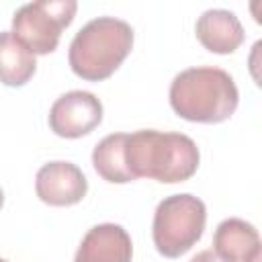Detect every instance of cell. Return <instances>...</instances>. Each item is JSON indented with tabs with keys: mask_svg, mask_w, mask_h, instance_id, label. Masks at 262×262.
Segmentation results:
<instances>
[{
	"mask_svg": "<svg viewBox=\"0 0 262 262\" xmlns=\"http://www.w3.org/2000/svg\"><path fill=\"white\" fill-rule=\"evenodd\" d=\"M201 162L196 143L182 133L141 129L125 139V164L131 176L164 184L188 180Z\"/></svg>",
	"mask_w": 262,
	"mask_h": 262,
	"instance_id": "1",
	"label": "cell"
},
{
	"mask_svg": "<svg viewBox=\"0 0 262 262\" xmlns=\"http://www.w3.org/2000/svg\"><path fill=\"white\" fill-rule=\"evenodd\" d=\"M172 111L190 123H223L239 102L233 78L221 68H188L170 84Z\"/></svg>",
	"mask_w": 262,
	"mask_h": 262,
	"instance_id": "2",
	"label": "cell"
},
{
	"mask_svg": "<svg viewBox=\"0 0 262 262\" xmlns=\"http://www.w3.org/2000/svg\"><path fill=\"white\" fill-rule=\"evenodd\" d=\"M133 49V29L115 16H98L86 23L70 43L72 72L88 82L111 78Z\"/></svg>",
	"mask_w": 262,
	"mask_h": 262,
	"instance_id": "3",
	"label": "cell"
},
{
	"mask_svg": "<svg viewBox=\"0 0 262 262\" xmlns=\"http://www.w3.org/2000/svg\"><path fill=\"white\" fill-rule=\"evenodd\" d=\"M205 223L207 207L199 196L188 192L166 196L154 213V246L164 258H180L201 239Z\"/></svg>",
	"mask_w": 262,
	"mask_h": 262,
	"instance_id": "4",
	"label": "cell"
},
{
	"mask_svg": "<svg viewBox=\"0 0 262 262\" xmlns=\"http://www.w3.org/2000/svg\"><path fill=\"white\" fill-rule=\"evenodd\" d=\"M74 0H39L23 4L12 16V35L33 53L47 55L57 49L61 31L76 16Z\"/></svg>",
	"mask_w": 262,
	"mask_h": 262,
	"instance_id": "5",
	"label": "cell"
},
{
	"mask_svg": "<svg viewBox=\"0 0 262 262\" xmlns=\"http://www.w3.org/2000/svg\"><path fill=\"white\" fill-rule=\"evenodd\" d=\"M102 121V102L86 90L61 94L49 111V127L55 135L78 139L94 131Z\"/></svg>",
	"mask_w": 262,
	"mask_h": 262,
	"instance_id": "6",
	"label": "cell"
},
{
	"mask_svg": "<svg viewBox=\"0 0 262 262\" xmlns=\"http://www.w3.org/2000/svg\"><path fill=\"white\" fill-rule=\"evenodd\" d=\"M35 192L45 205L70 207L86 196L88 180L72 162H49L35 176Z\"/></svg>",
	"mask_w": 262,
	"mask_h": 262,
	"instance_id": "7",
	"label": "cell"
},
{
	"mask_svg": "<svg viewBox=\"0 0 262 262\" xmlns=\"http://www.w3.org/2000/svg\"><path fill=\"white\" fill-rule=\"evenodd\" d=\"M133 244L127 229L117 223H100L86 231L74 262H131Z\"/></svg>",
	"mask_w": 262,
	"mask_h": 262,
	"instance_id": "8",
	"label": "cell"
},
{
	"mask_svg": "<svg viewBox=\"0 0 262 262\" xmlns=\"http://www.w3.org/2000/svg\"><path fill=\"white\" fill-rule=\"evenodd\" d=\"M194 33L199 43L207 51L219 53V55L233 53L244 43V37H246L239 18L233 12L223 8L205 10L196 20Z\"/></svg>",
	"mask_w": 262,
	"mask_h": 262,
	"instance_id": "9",
	"label": "cell"
},
{
	"mask_svg": "<svg viewBox=\"0 0 262 262\" xmlns=\"http://www.w3.org/2000/svg\"><path fill=\"white\" fill-rule=\"evenodd\" d=\"M213 252L225 262H252L262 256L258 229L244 219L229 217L213 233Z\"/></svg>",
	"mask_w": 262,
	"mask_h": 262,
	"instance_id": "10",
	"label": "cell"
},
{
	"mask_svg": "<svg viewBox=\"0 0 262 262\" xmlns=\"http://www.w3.org/2000/svg\"><path fill=\"white\" fill-rule=\"evenodd\" d=\"M37 70L35 55L12 35V31L0 33V82L4 86H25Z\"/></svg>",
	"mask_w": 262,
	"mask_h": 262,
	"instance_id": "11",
	"label": "cell"
},
{
	"mask_svg": "<svg viewBox=\"0 0 262 262\" xmlns=\"http://www.w3.org/2000/svg\"><path fill=\"white\" fill-rule=\"evenodd\" d=\"M125 139L127 133H111L100 139L92 151V166L106 182L127 184L135 180L125 164Z\"/></svg>",
	"mask_w": 262,
	"mask_h": 262,
	"instance_id": "12",
	"label": "cell"
},
{
	"mask_svg": "<svg viewBox=\"0 0 262 262\" xmlns=\"http://www.w3.org/2000/svg\"><path fill=\"white\" fill-rule=\"evenodd\" d=\"M190 262H225V260L219 258L213 250H203V252H199L196 256H192Z\"/></svg>",
	"mask_w": 262,
	"mask_h": 262,
	"instance_id": "13",
	"label": "cell"
},
{
	"mask_svg": "<svg viewBox=\"0 0 262 262\" xmlns=\"http://www.w3.org/2000/svg\"><path fill=\"white\" fill-rule=\"evenodd\" d=\"M2 205H4V192H2V188H0V209H2Z\"/></svg>",
	"mask_w": 262,
	"mask_h": 262,
	"instance_id": "14",
	"label": "cell"
},
{
	"mask_svg": "<svg viewBox=\"0 0 262 262\" xmlns=\"http://www.w3.org/2000/svg\"><path fill=\"white\" fill-rule=\"evenodd\" d=\"M0 262H8V260H4V258H0Z\"/></svg>",
	"mask_w": 262,
	"mask_h": 262,
	"instance_id": "15",
	"label": "cell"
}]
</instances>
